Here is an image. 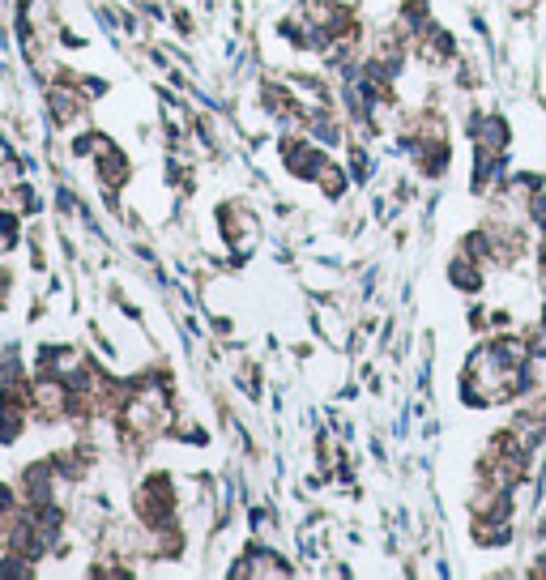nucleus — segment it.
Here are the masks:
<instances>
[{
	"instance_id": "1",
	"label": "nucleus",
	"mask_w": 546,
	"mask_h": 580,
	"mask_svg": "<svg viewBox=\"0 0 546 580\" xmlns=\"http://www.w3.org/2000/svg\"><path fill=\"white\" fill-rule=\"evenodd\" d=\"M175 508H180V495H175L171 474L154 470V474H146V478L137 482V491H133V512H137V521H141V525L171 521V517H175Z\"/></svg>"
},
{
	"instance_id": "2",
	"label": "nucleus",
	"mask_w": 546,
	"mask_h": 580,
	"mask_svg": "<svg viewBox=\"0 0 546 580\" xmlns=\"http://www.w3.org/2000/svg\"><path fill=\"white\" fill-rule=\"evenodd\" d=\"M30 410H35V418L47 427L73 423V384L39 372L35 380H30Z\"/></svg>"
},
{
	"instance_id": "3",
	"label": "nucleus",
	"mask_w": 546,
	"mask_h": 580,
	"mask_svg": "<svg viewBox=\"0 0 546 580\" xmlns=\"http://www.w3.org/2000/svg\"><path fill=\"white\" fill-rule=\"evenodd\" d=\"M218 231L222 239H227V248L244 256L256 239H261V227H256V214L244 205V201H227L218 205Z\"/></svg>"
},
{
	"instance_id": "4",
	"label": "nucleus",
	"mask_w": 546,
	"mask_h": 580,
	"mask_svg": "<svg viewBox=\"0 0 546 580\" xmlns=\"http://www.w3.org/2000/svg\"><path fill=\"white\" fill-rule=\"evenodd\" d=\"M325 150L316 141H303V137H286L282 141V167L295 175V180H316L320 163H325Z\"/></svg>"
},
{
	"instance_id": "5",
	"label": "nucleus",
	"mask_w": 546,
	"mask_h": 580,
	"mask_svg": "<svg viewBox=\"0 0 546 580\" xmlns=\"http://www.w3.org/2000/svg\"><path fill=\"white\" fill-rule=\"evenodd\" d=\"M465 512L470 517H512V491L500 487V482L478 478V487L465 495Z\"/></svg>"
},
{
	"instance_id": "6",
	"label": "nucleus",
	"mask_w": 546,
	"mask_h": 580,
	"mask_svg": "<svg viewBox=\"0 0 546 580\" xmlns=\"http://www.w3.org/2000/svg\"><path fill=\"white\" fill-rule=\"evenodd\" d=\"M470 141L478 154H508V141H512V128L504 116H495V111H487V116H474L470 120Z\"/></svg>"
},
{
	"instance_id": "7",
	"label": "nucleus",
	"mask_w": 546,
	"mask_h": 580,
	"mask_svg": "<svg viewBox=\"0 0 546 580\" xmlns=\"http://www.w3.org/2000/svg\"><path fill=\"white\" fill-rule=\"evenodd\" d=\"M414 43H419V56L427 64H436V69H440V64H453L457 60V39L448 35L444 26H436V22H427L419 35H414Z\"/></svg>"
},
{
	"instance_id": "8",
	"label": "nucleus",
	"mask_w": 546,
	"mask_h": 580,
	"mask_svg": "<svg viewBox=\"0 0 546 580\" xmlns=\"http://www.w3.org/2000/svg\"><path fill=\"white\" fill-rule=\"evenodd\" d=\"M291 572H295V568H291V563H286L278 551H261V546H252V551L231 568L235 580H248V576H291Z\"/></svg>"
},
{
	"instance_id": "9",
	"label": "nucleus",
	"mask_w": 546,
	"mask_h": 580,
	"mask_svg": "<svg viewBox=\"0 0 546 580\" xmlns=\"http://www.w3.org/2000/svg\"><path fill=\"white\" fill-rule=\"evenodd\" d=\"M448 282H453L457 290H465V295H478V290L487 286V273H483V261H474V256L457 252L453 261H448Z\"/></svg>"
},
{
	"instance_id": "10",
	"label": "nucleus",
	"mask_w": 546,
	"mask_h": 580,
	"mask_svg": "<svg viewBox=\"0 0 546 580\" xmlns=\"http://www.w3.org/2000/svg\"><path fill=\"white\" fill-rule=\"evenodd\" d=\"M56 22V0H22V18L18 30L22 35H43Z\"/></svg>"
},
{
	"instance_id": "11",
	"label": "nucleus",
	"mask_w": 546,
	"mask_h": 580,
	"mask_svg": "<svg viewBox=\"0 0 546 580\" xmlns=\"http://www.w3.org/2000/svg\"><path fill=\"white\" fill-rule=\"evenodd\" d=\"M99 184L107 188V192H116V188H124L128 184V175H133V167H128V158L120 154V150H111V154H103L99 163Z\"/></svg>"
},
{
	"instance_id": "12",
	"label": "nucleus",
	"mask_w": 546,
	"mask_h": 580,
	"mask_svg": "<svg viewBox=\"0 0 546 580\" xmlns=\"http://www.w3.org/2000/svg\"><path fill=\"white\" fill-rule=\"evenodd\" d=\"M320 192H325V197L329 201H342L346 197V184H350V175L342 171V167H337L333 163V158H325V163H320V171H316V180H312Z\"/></svg>"
},
{
	"instance_id": "13",
	"label": "nucleus",
	"mask_w": 546,
	"mask_h": 580,
	"mask_svg": "<svg viewBox=\"0 0 546 580\" xmlns=\"http://www.w3.org/2000/svg\"><path fill=\"white\" fill-rule=\"evenodd\" d=\"M73 150H77V154H82V158H94V163H99V158H103V154H111V150H120V145H116V141H111L107 133H82V137H77V145H73Z\"/></svg>"
},
{
	"instance_id": "14",
	"label": "nucleus",
	"mask_w": 546,
	"mask_h": 580,
	"mask_svg": "<svg viewBox=\"0 0 546 580\" xmlns=\"http://www.w3.org/2000/svg\"><path fill=\"white\" fill-rule=\"evenodd\" d=\"M18 214H9V209H0V256L13 252V244H18Z\"/></svg>"
},
{
	"instance_id": "15",
	"label": "nucleus",
	"mask_w": 546,
	"mask_h": 580,
	"mask_svg": "<svg viewBox=\"0 0 546 580\" xmlns=\"http://www.w3.org/2000/svg\"><path fill=\"white\" fill-rule=\"evenodd\" d=\"M525 342H529V354L546 359V320H538L534 329H525Z\"/></svg>"
},
{
	"instance_id": "16",
	"label": "nucleus",
	"mask_w": 546,
	"mask_h": 580,
	"mask_svg": "<svg viewBox=\"0 0 546 580\" xmlns=\"http://www.w3.org/2000/svg\"><path fill=\"white\" fill-rule=\"evenodd\" d=\"M534 5H538V0H508V9L517 13V18H525V13H534Z\"/></svg>"
},
{
	"instance_id": "17",
	"label": "nucleus",
	"mask_w": 546,
	"mask_h": 580,
	"mask_svg": "<svg viewBox=\"0 0 546 580\" xmlns=\"http://www.w3.org/2000/svg\"><path fill=\"white\" fill-rule=\"evenodd\" d=\"M0 158H9V145H5V137H0Z\"/></svg>"
},
{
	"instance_id": "18",
	"label": "nucleus",
	"mask_w": 546,
	"mask_h": 580,
	"mask_svg": "<svg viewBox=\"0 0 546 580\" xmlns=\"http://www.w3.org/2000/svg\"><path fill=\"white\" fill-rule=\"evenodd\" d=\"M538 227H542V244H546V222H538Z\"/></svg>"
},
{
	"instance_id": "19",
	"label": "nucleus",
	"mask_w": 546,
	"mask_h": 580,
	"mask_svg": "<svg viewBox=\"0 0 546 580\" xmlns=\"http://www.w3.org/2000/svg\"><path fill=\"white\" fill-rule=\"evenodd\" d=\"M0 303H5V295H0Z\"/></svg>"
}]
</instances>
